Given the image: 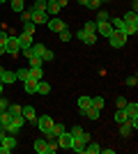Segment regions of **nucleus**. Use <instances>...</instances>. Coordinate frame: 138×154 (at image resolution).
<instances>
[{
  "label": "nucleus",
  "instance_id": "1",
  "mask_svg": "<svg viewBox=\"0 0 138 154\" xmlns=\"http://www.w3.org/2000/svg\"><path fill=\"white\" fill-rule=\"evenodd\" d=\"M122 23H124V35L131 37L138 32V12H127L122 16Z\"/></svg>",
  "mask_w": 138,
  "mask_h": 154
},
{
  "label": "nucleus",
  "instance_id": "2",
  "mask_svg": "<svg viewBox=\"0 0 138 154\" xmlns=\"http://www.w3.org/2000/svg\"><path fill=\"white\" fill-rule=\"evenodd\" d=\"M16 147H19V140H16V136L5 134L2 138H0V154H12Z\"/></svg>",
  "mask_w": 138,
  "mask_h": 154
},
{
  "label": "nucleus",
  "instance_id": "3",
  "mask_svg": "<svg viewBox=\"0 0 138 154\" xmlns=\"http://www.w3.org/2000/svg\"><path fill=\"white\" fill-rule=\"evenodd\" d=\"M127 35L124 32H120V30H113L111 35H108V46H111V48H122V46L127 44Z\"/></svg>",
  "mask_w": 138,
  "mask_h": 154
},
{
  "label": "nucleus",
  "instance_id": "4",
  "mask_svg": "<svg viewBox=\"0 0 138 154\" xmlns=\"http://www.w3.org/2000/svg\"><path fill=\"white\" fill-rule=\"evenodd\" d=\"M23 127H26V117H23V115H16V117H12V124L7 127V134L19 136L21 131H23Z\"/></svg>",
  "mask_w": 138,
  "mask_h": 154
},
{
  "label": "nucleus",
  "instance_id": "5",
  "mask_svg": "<svg viewBox=\"0 0 138 154\" xmlns=\"http://www.w3.org/2000/svg\"><path fill=\"white\" fill-rule=\"evenodd\" d=\"M30 9V21H32L35 26H44V23H48V14L46 12H41V9H32V7H28Z\"/></svg>",
  "mask_w": 138,
  "mask_h": 154
},
{
  "label": "nucleus",
  "instance_id": "6",
  "mask_svg": "<svg viewBox=\"0 0 138 154\" xmlns=\"http://www.w3.org/2000/svg\"><path fill=\"white\" fill-rule=\"evenodd\" d=\"M35 124H37V129L41 131V136H46L48 131H51V127H53V117L51 115H41V117L37 115V122Z\"/></svg>",
  "mask_w": 138,
  "mask_h": 154
},
{
  "label": "nucleus",
  "instance_id": "7",
  "mask_svg": "<svg viewBox=\"0 0 138 154\" xmlns=\"http://www.w3.org/2000/svg\"><path fill=\"white\" fill-rule=\"evenodd\" d=\"M46 26H48V30H51V32H58V35H60L62 30H67V23H65L62 19H58V16H51Z\"/></svg>",
  "mask_w": 138,
  "mask_h": 154
},
{
  "label": "nucleus",
  "instance_id": "8",
  "mask_svg": "<svg viewBox=\"0 0 138 154\" xmlns=\"http://www.w3.org/2000/svg\"><path fill=\"white\" fill-rule=\"evenodd\" d=\"M55 140H58V147H60V149H72L74 138H72V134H69V131H62V134H60Z\"/></svg>",
  "mask_w": 138,
  "mask_h": 154
},
{
  "label": "nucleus",
  "instance_id": "9",
  "mask_svg": "<svg viewBox=\"0 0 138 154\" xmlns=\"http://www.w3.org/2000/svg\"><path fill=\"white\" fill-rule=\"evenodd\" d=\"M76 37H78L83 44H87V46H94V44H97V35H94V32H85L83 28L76 32Z\"/></svg>",
  "mask_w": 138,
  "mask_h": 154
},
{
  "label": "nucleus",
  "instance_id": "10",
  "mask_svg": "<svg viewBox=\"0 0 138 154\" xmlns=\"http://www.w3.org/2000/svg\"><path fill=\"white\" fill-rule=\"evenodd\" d=\"M124 113H127V120H131V122H138V103H136V101H127Z\"/></svg>",
  "mask_w": 138,
  "mask_h": 154
},
{
  "label": "nucleus",
  "instance_id": "11",
  "mask_svg": "<svg viewBox=\"0 0 138 154\" xmlns=\"http://www.w3.org/2000/svg\"><path fill=\"white\" fill-rule=\"evenodd\" d=\"M5 51H7V55H19V53H21L19 39H16V37H9V39H7V44H5Z\"/></svg>",
  "mask_w": 138,
  "mask_h": 154
},
{
  "label": "nucleus",
  "instance_id": "12",
  "mask_svg": "<svg viewBox=\"0 0 138 154\" xmlns=\"http://www.w3.org/2000/svg\"><path fill=\"white\" fill-rule=\"evenodd\" d=\"M21 115L26 117V122H37V110H35V106H21Z\"/></svg>",
  "mask_w": 138,
  "mask_h": 154
},
{
  "label": "nucleus",
  "instance_id": "13",
  "mask_svg": "<svg viewBox=\"0 0 138 154\" xmlns=\"http://www.w3.org/2000/svg\"><path fill=\"white\" fill-rule=\"evenodd\" d=\"M111 32H113L111 21H97V35H101V37H108Z\"/></svg>",
  "mask_w": 138,
  "mask_h": 154
},
{
  "label": "nucleus",
  "instance_id": "14",
  "mask_svg": "<svg viewBox=\"0 0 138 154\" xmlns=\"http://www.w3.org/2000/svg\"><path fill=\"white\" fill-rule=\"evenodd\" d=\"M133 129H138V122H131V120H127V122H122V124H120V134L124 136V138H129Z\"/></svg>",
  "mask_w": 138,
  "mask_h": 154
},
{
  "label": "nucleus",
  "instance_id": "15",
  "mask_svg": "<svg viewBox=\"0 0 138 154\" xmlns=\"http://www.w3.org/2000/svg\"><path fill=\"white\" fill-rule=\"evenodd\" d=\"M0 83H2V85L16 83V74H14V71H9V69H2V71H0Z\"/></svg>",
  "mask_w": 138,
  "mask_h": 154
},
{
  "label": "nucleus",
  "instance_id": "16",
  "mask_svg": "<svg viewBox=\"0 0 138 154\" xmlns=\"http://www.w3.org/2000/svg\"><path fill=\"white\" fill-rule=\"evenodd\" d=\"M81 115H83V117H87V120H92V122H97V120H99V115H101V110H99V108H94V106H90V108L81 110Z\"/></svg>",
  "mask_w": 138,
  "mask_h": 154
},
{
  "label": "nucleus",
  "instance_id": "17",
  "mask_svg": "<svg viewBox=\"0 0 138 154\" xmlns=\"http://www.w3.org/2000/svg\"><path fill=\"white\" fill-rule=\"evenodd\" d=\"M16 39H19V46H21V48H30V44H32V35H28V32H21Z\"/></svg>",
  "mask_w": 138,
  "mask_h": 154
},
{
  "label": "nucleus",
  "instance_id": "18",
  "mask_svg": "<svg viewBox=\"0 0 138 154\" xmlns=\"http://www.w3.org/2000/svg\"><path fill=\"white\" fill-rule=\"evenodd\" d=\"M23 90H26V94H37V81L35 78L23 81Z\"/></svg>",
  "mask_w": 138,
  "mask_h": 154
},
{
  "label": "nucleus",
  "instance_id": "19",
  "mask_svg": "<svg viewBox=\"0 0 138 154\" xmlns=\"http://www.w3.org/2000/svg\"><path fill=\"white\" fill-rule=\"evenodd\" d=\"M46 149H48V140H46V138H37V140H35V152L46 154Z\"/></svg>",
  "mask_w": 138,
  "mask_h": 154
},
{
  "label": "nucleus",
  "instance_id": "20",
  "mask_svg": "<svg viewBox=\"0 0 138 154\" xmlns=\"http://www.w3.org/2000/svg\"><path fill=\"white\" fill-rule=\"evenodd\" d=\"M101 152V147H99V143H94L90 138V140H87V145H85V149H83V154H99Z\"/></svg>",
  "mask_w": 138,
  "mask_h": 154
},
{
  "label": "nucleus",
  "instance_id": "21",
  "mask_svg": "<svg viewBox=\"0 0 138 154\" xmlns=\"http://www.w3.org/2000/svg\"><path fill=\"white\" fill-rule=\"evenodd\" d=\"M48 92H51V83H48V81H44V78H41V81H37V94H48Z\"/></svg>",
  "mask_w": 138,
  "mask_h": 154
},
{
  "label": "nucleus",
  "instance_id": "22",
  "mask_svg": "<svg viewBox=\"0 0 138 154\" xmlns=\"http://www.w3.org/2000/svg\"><path fill=\"white\" fill-rule=\"evenodd\" d=\"M44 51H46V46L44 44H30V58H32V55H37V58H41V55H44Z\"/></svg>",
  "mask_w": 138,
  "mask_h": 154
},
{
  "label": "nucleus",
  "instance_id": "23",
  "mask_svg": "<svg viewBox=\"0 0 138 154\" xmlns=\"http://www.w3.org/2000/svg\"><path fill=\"white\" fill-rule=\"evenodd\" d=\"M90 106H92V97L81 94L78 97V113H81V110H85V108H90Z\"/></svg>",
  "mask_w": 138,
  "mask_h": 154
},
{
  "label": "nucleus",
  "instance_id": "24",
  "mask_svg": "<svg viewBox=\"0 0 138 154\" xmlns=\"http://www.w3.org/2000/svg\"><path fill=\"white\" fill-rule=\"evenodd\" d=\"M60 9H62V7H60L58 2H46V14H48V16H58Z\"/></svg>",
  "mask_w": 138,
  "mask_h": 154
},
{
  "label": "nucleus",
  "instance_id": "25",
  "mask_svg": "<svg viewBox=\"0 0 138 154\" xmlns=\"http://www.w3.org/2000/svg\"><path fill=\"white\" fill-rule=\"evenodd\" d=\"M14 74H16V81H28V78H30V69H28V67H21V69H16Z\"/></svg>",
  "mask_w": 138,
  "mask_h": 154
},
{
  "label": "nucleus",
  "instance_id": "26",
  "mask_svg": "<svg viewBox=\"0 0 138 154\" xmlns=\"http://www.w3.org/2000/svg\"><path fill=\"white\" fill-rule=\"evenodd\" d=\"M9 7H12V12L21 14L23 9H26V2H23V0H12V2H9Z\"/></svg>",
  "mask_w": 138,
  "mask_h": 154
},
{
  "label": "nucleus",
  "instance_id": "27",
  "mask_svg": "<svg viewBox=\"0 0 138 154\" xmlns=\"http://www.w3.org/2000/svg\"><path fill=\"white\" fill-rule=\"evenodd\" d=\"M28 69H30V78H35V81H41V76H44L41 67H28Z\"/></svg>",
  "mask_w": 138,
  "mask_h": 154
},
{
  "label": "nucleus",
  "instance_id": "28",
  "mask_svg": "<svg viewBox=\"0 0 138 154\" xmlns=\"http://www.w3.org/2000/svg\"><path fill=\"white\" fill-rule=\"evenodd\" d=\"M92 106L101 110V108L106 106V99H104V97H99V94H97V97H92Z\"/></svg>",
  "mask_w": 138,
  "mask_h": 154
},
{
  "label": "nucleus",
  "instance_id": "29",
  "mask_svg": "<svg viewBox=\"0 0 138 154\" xmlns=\"http://www.w3.org/2000/svg\"><path fill=\"white\" fill-rule=\"evenodd\" d=\"M115 122H118V124L127 122V113H124V108H118V110H115Z\"/></svg>",
  "mask_w": 138,
  "mask_h": 154
},
{
  "label": "nucleus",
  "instance_id": "30",
  "mask_svg": "<svg viewBox=\"0 0 138 154\" xmlns=\"http://www.w3.org/2000/svg\"><path fill=\"white\" fill-rule=\"evenodd\" d=\"M7 113H9L12 117L21 115V106H19V103H9V108H7Z\"/></svg>",
  "mask_w": 138,
  "mask_h": 154
},
{
  "label": "nucleus",
  "instance_id": "31",
  "mask_svg": "<svg viewBox=\"0 0 138 154\" xmlns=\"http://www.w3.org/2000/svg\"><path fill=\"white\" fill-rule=\"evenodd\" d=\"M111 26H113V30L124 32V23H122V19H111Z\"/></svg>",
  "mask_w": 138,
  "mask_h": 154
},
{
  "label": "nucleus",
  "instance_id": "32",
  "mask_svg": "<svg viewBox=\"0 0 138 154\" xmlns=\"http://www.w3.org/2000/svg\"><path fill=\"white\" fill-rule=\"evenodd\" d=\"M136 83H138V76H136V74H131V76L124 78V85H127V88H136Z\"/></svg>",
  "mask_w": 138,
  "mask_h": 154
},
{
  "label": "nucleus",
  "instance_id": "33",
  "mask_svg": "<svg viewBox=\"0 0 138 154\" xmlns=\"http://www.w3.org/2000/svg\"><path fill=\"white\" fill-rule=\"evenodd\" d=\"M0 122L5 124V127H9V124H12V115H9L7 110H2V113H0Z\"/></svg>",
  "mask_w": 138,
  "mask_h": 154
},
{
  "label": "nucleus",
  "instance_id": "34",
  "mask_svg": "<svg viewBox=\"0 0 138 154\" xmlns=\"http://www.w3.org/2000/svg\"><path fill=\"white\" fill-rule=\"evenodd\" d=\"M23 32H28V35H35V23H32V21H23Z\"/></svg>",
  "mask_w": 138,
  "mask_h": 154
},
{
  "label": "nucleus",
  "instance_id": "35",
  "mask_svg": "<svg viewBox=\"0 0 138 154\" xmlns=\"http://www.w3.org/2000/svg\"><path fill=\"white\" fill-rule=\"evenodd\" d=\"M83 30H85V32H94V35H97V21H87L85 26H83Z\"/></svg>",
  "mask_w": 138,
  "mask_h": 154
},
{
  "label": "nucleus",
  "instance_id": "36",
  "mask_svg": "<svg viewBox=\"0 0 138 154\" xmlns=\"http://www.w3.org/2000/svg\"><path fill=\"white\" fill-rule=\"evenodd\" d=\"M58 140H55V138H53V140H48V149H46V154H55L58 152Z\"/></svg>",
  "mask_w": 138,
  "mask_h": 154
},
{
  "label": "nucleus",
  "instance_id": "37",
  "mask_svg": "<svg viewBox=\"0 0 138 154\" xmlns=\"http://www.w3.org/2000/svg\"><path fill=\"white\" fill-rule=\"evenodd\" d=\"M72 37H74V35H72V30H69V28L60 32V42H72Z\"/></svg>",
  "mask_w": 138,
  "mask_h": 154
},
{
  "label": "nucleus",
  "instance_id": "38",
  "mask_svg": "<svg viewBox=\"0 0 138 154\" xmlns=\"http://www.w3.org/2000/svg\"><path fill=\"white\" fill-rule=\"evenodd\" d=\"M30 7H32V9H41V12H46V0H35Z\"/></svg>",
  "mask_w": 138,
  "mask_h": 154
},
{
  "label": "nucleus",
  "instance_id": "39",
  "mask_svg": "<svg viewBox=\"0 0 138 154\" xmlns=\"http://www.w3.org/2000/svg\"><path fill=\"white\" fill-rule=\"evenodd\" d=\"M97 21H111V14L106 12V9H99L97 12Z\"/></svg>",
  "mask_w": 138,
  "mask_h": 154
},
{
  "label": "nucleus",
  "instance_id": "40",
  "mask_svg": "<svg viewBox=\"0 0 138 154\" xmlns=\"http://www.w3.org/2000/svg\"><path fill=\"white\" fill-rule=\"evenodd\" d=\"M53 58H55V53H53L51 48H46V51H44V55H41V60H44V62H51Z\"/></svg>",
  "mask_w": 138,
  "mask_h": 154
},
{
  "label": "nucleus",
  "instance_id": "41",
  "mask_svg": "<svg viewBox=\"0 0 138 154\" xmlns=\"http://www.w3.org/2000/svg\"><path fill=\"white\" fill-rule=\"evenodd\" d=\"M28 62H30V67H41V62H44V60L37 58V55H32V58H28Z\"/></svg>",
  "mask_w": 138,
  "mask_h": 154
},
{
  "label": "nucleus",
  "instance_id": "42",
  "mask_svg": "<svg viewBox=\"0 0 138 154\" xmlns=\"http://www.w3.org/2000/svg\"><path fill=\"white\" fill-rule=\"evenodd\" d=\"M115 106H118V108H124V106H127V99H124L122 94H120V97H115Z\"/></svg>",
  "mask_w": 138,
  "mask_h": 154
},
{
  "label": "nucleus",
  "instance_id": "43",
  "mask_svg": "<svg viewBox=\"0 0 138 154\" xmlns=\"http://www.w3.org/2000/svg\"><path fill=\"white\" fill-rule=\"evenodd\" d=\"M9 108V101H7L5 97H0V113H2V110H7Z\"/></svg>",
  "mask_w": 138,
  "mask_h": 154
},
{
  "label": "nucleus",
  "instance_id": "44",
  "mask_svg": "<svg viewBox=\"0 0 138 154\" xmlns=\"http://www.w3.org/2000/svg\"><path fill=\"white\" fill-rule=\"evenodd\" d=\"M7 39H9V35L2 30V32H0V46H5V44H7Z\"/></svg>",
  "mask_w": 138,
  "mask_h": 154
},
{
  "label": "nucleus",
  "instance_id": "45",
  "mask_svg": "<svg viewBox=\"0 0 138 154\" xmlns=\"http://www.w3.org/2000/svg\"><path fill=\"white\" fill-rule=\"evenodd\" d=\"M87 2H90V0H78V5H81V7H87Z\"/></svg>",
  "mask_w": 138,
  "mask_h": 154
},
{
  "label": "nucleus",
  "instance_id": "46",
  "mask_svg": "<svg viewBox=\"0 0 138 154\" xmlns=\"http://www.w3.org/2000/svg\"><path fill=\"white\" fill-rule=\"evenodd\" d=\"M55 2H58L60 7H65V5H67V0H55Z\"/></svg>",
  "mask_w": 138,
  "mask_h": 154
},
{
  "label": "nucleus",
  "instance_id": "47",
  "mask_svg": "<svg viewBox=\"0 0 138 154\" xmlns=\"http://www.w3.org/2000/svg\"><path fill=\"white\" fill-rule=\"evenodd\" d=\"M5 53H7V51H5V46H0V55H5Z\"/></svg>",
  "mask_w": 138,
  "mask_h": 154
},
{
  "label": "nucleus",
  "instance_id": "48",
  "mask_svg": "<svg viewBox=\"0 0 138 154\" xmlns=\"http://www.w3.org/2000/svg\"><path fill=\"white\" fill-rule=\"evenodd\" d=\"M2 92H5V85H2V83H0V97H2Z\"/></svg>",
  "mask_w": 138,
  "mask_h": 154
},
{
  "label": "nucleus",
  "instance_id": "49",
  "mask_svg": "<svg viewBox=\"0 0 138 154\" xmlns=\"http://www.w3.org/2000/svg\"><path fill=\"white\" fill-rule=\"evenodd\" d=\"M99 2H101V5H104V2H111V0H99Z\"/></svg>",
  "mask_w": 138,
  "mask_h": 154
},
{
  "label": "nucleus",
  "instance_id": "50",
  "mask_svg": "<svg viewBox=\"0 0 138 154\" xmlns=\"http://www.w3.org/2000/svg\"><path fill=\"white\" fill-rule=\"evenodd\" d=\"M46 2H55V0H46Z\"/></svg>",
  "mask_w": 138,
  "mask_h": 154
},
{
  "label": "nucleus",
  "instance_id": "51",
  "mask_svg": "<svg viewBox=\"0 0 138 154\" xmlns=\"http://www.w3.org/2000/svg\"><path fill=\"white\" fill-rule=\"evenodd\" d=\"M0 2H5V0H0Z\"/></svg>",
  "mask_w": 138,
  "mask_h": 154
},
{
  "label": "nucleus",
  "instance_id": "52",
  "mask_svg": "<svg viewBox=\"0 0 138 154\" xmlns=\"http://www.w3.org/2000/svg\"><path fill=\"white\" fill-rule=\"evenodd\" d=\"M0 21H2V16H0Z\"/></svg>",
  "mask_w": 138,
  "mask_h": 154
},
{
  "label": "nucleus",
  "instance_id": "53",
  "mask_svg": "<svg viewBox=\"0 0 138 154\" xmlns=\"http://www.w3.org/2000/svg\"><path fill=\"white\" fill-rule=\"evenodd\" d=\"M9 2H12V0H9Z\"/></svg>",
  "mask_w": 138,
  "mask_h": 154
},
{
  "label": "nucleus",
  "instance_id": "54",
  "mask_svg": "<svg viewBox=\"0 0 138 154\" xmlns=\"http://www.w3.org/2000/svg\"><path fill=\"white\" fill-rule=\"evenodd\" d=\"M23 2H26V0H23Z\"/></svg>",
  "mask_w": 138,
  "mask_h": 154
}]
</instances>
